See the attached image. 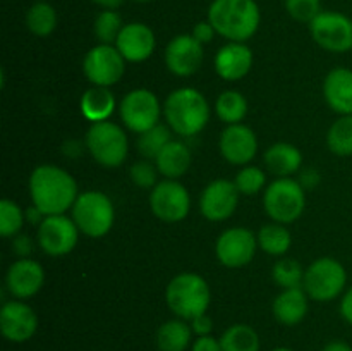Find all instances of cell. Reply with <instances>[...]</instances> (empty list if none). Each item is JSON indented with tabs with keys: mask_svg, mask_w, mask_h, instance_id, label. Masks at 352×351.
I'll return each instance as SVG.
<instances>
[{
	"mask_svg": "<svg viewBox=\"0 0 352 351\" xmlns=\"http://www.w3.org/2000/svg\"><path fill=\"white\" fill-rule=\"evenodd\" d=\"M134 2H140V3H148V2H153V0H134Z\"/></svg>",
	"mask_w": 352,
	"mask_h": 351,
	"instance_id": "obj_49",
	"label": "cell"
},
{
	"mask_svg": "<svg viewBox=\"0 0 352 351\" xmlns=\"http://www.w3.org/2000/svg\"><path fill=\"white\" fill-rule=\"evenodd\" d=\"M38 329V317L28 303L21 299L3 303L0 308V330L12 343H26Z\"/></svg>",
	"mask_w": 352,
	"mask_h": 351,
	"instance_id": "obj_17",
	"label": "cell"
},
{
	"mask_svg": "<svg viewBox=\"0 0 352 351\" xmlns=\"http://www.w3.org/2000/svg\"><path fill=\"white\" fill-rule=\"evenodd\" d=\"M318 181H320V174L316 171H313V169H306L305 172H302V176H301V186L302 188H313V186L315 184H318Z\"/></svg>",
	"mask_w": 352,
	"mask_h": 351,
	"instance_id": "obj_45",
	"label": "cell"
},
{
	"mask_svg": "<svg viewBox=\"0 0 352 351\" xmlns=\"http://www.w3.org/2000/svg\"><path fill=\"white\" fill-rule=\"evenodd\" d=\"M302 155L298 147L291 143H275L265 151V165L272 174L289 178L301 169Z\"/></svg>",
	"mask_w": 352,
	"mask_h": 351,
	"instance_id": "obj_25",
	"label": "cell"
},
{
	"mask_svg": "<svg viewBox=\"0 0 352 351\" xmlns=\"http://www.w3.org/2000/svg\"><path fill=\"white\" fill-rule=\"evenodd\" d=\"M340 315L349 326H352V286L344 292L342 299H340Z\"/></svg>",
	"mask_w": 352,
	"mask_h": 351,
	"instance_id": "obj_44",
	"label": "cell"
},
{
	"mask_svg": "<svg viewBox=\"0 0 352 351\" xmlns=\"http://www.w3.org/2000/svg\"><path fill=\"white\" fill-rule=\"evenodd\" d=\"M192 162L191 150L182 141L172 140L165 145L164 150L155 158L158 172L165 176V179H179L189 171Z\"/></svg>",
	"mask_w": 352,
	"mask_h": 351,
	"instance_id": "obj_24",
	"label": "cell"
},
{
	"mask_svg": "<svg viewBox=\"0 0 352 351\" xmlns=\"http://www.w3.org/2000/svg\"><path fill=\"white\" fill-rule=\"evenodd\" d=\"M217 74L226 81H239L253 67V52L246 43L229 41L223 45L213 58Z\"/></svg>",
	"mask_w": 352,
	"mask_h": 351,
	"instance_id": "obj_21",
	"label": "cell"
},
{
	"mask_svg": "<svg viewBox=\"0 0 352 351\" xmlns=\"http://www.w3.org/2000/svg\"><path fill=\"white\" fill-rule=\"evenodd\" d=\"M38 244L50 257L71 253L79 240V229L72 217L65 213L47 215L38 224Z\"/></svg>",
	"mask_w": 352,
	"mask_h": 351,
	"instance_id": "obj_13",
	"label": "cell"
},
{
	"mask_svg": "<svg viewBox=\"0 0 352 351\" xmlns=\"http://www.w3.org/2000/svg\"><path fill=\"white\" fill-rule=\"evenodd\" d=\"M26 26L34 36H48L57 28V10L45 0H38L28 9Z\"/></svg>",
	"mask_w": 352,
	"mask_h": 351,
	"instance_id": "obj_30",
	"label": "cell"
},
{
	"mask_svg": "<svg viewBox=\"0 0 352 351\" xmlns=\"http://www.w3.org/2000/svg\"><path fill=\"white\" fill-rule=\"evenodd\" d=\"M117 50L126 62H143L151 57L157 47V38L153 30L144 23L124 24L119 38L116 41Z\"/></svg>",
	"mask_w": 352,
	"mask_h": 351,
	"instance_id": "obj_20",
	"label": "cell"
},
{
	"mask_svg": "<svg viewBox=\"0 0 352 351\" xmlns=\"http://www.w3.org/2000/svg\"><path fill=\"white\" fill-rule=\"evenodd\" d=\"M191 34L199 41V43L205 45V43H210V41L215 38L217 30L213 28V24L206 19V21H199V23H196L195 28H192Z\"/></svg>",
	"mask_w": 352,
	"mask_h": 351,
	"instance_id": "obj_40",
	"label": "cell"
},
{
	"mask_svg": "<svg viewBox=\"0 0 352 351\" xmlns=\"http://www.w3.org/2000/svg\"><path fill=\"white\" fill-rule=\"evenodd\" d=\"M30 195L33 205L47 217L72 209L79 193L74 178L65 169L45 164L31 172Z\"/></svg>",
	"mask_w": 352,
	"mask_h": 351,
	"instance_id": "obj_1",
	"label": "cell"
},
{
	"mask_svg": "<svg viewBox=\"0 0 352 351\" xmlns=\"http://www.w3.org/2000/svg\"><path fill=\"white\" fill-rule=\"evenodd\" d=\"M236 186L239 189L241 195L253 196L263 189L265 182H267V176L261 171L260 167H254V165H244L236 176Z\"/></svg>",
	"mask_w": 352,
	"mask_h": 351,
	"instance_id": "obj_37",
	"label": "cell"
},
{
	"mask_svg": "<svg viewBox=\"0 0 352 351\" xmlns=\"http://www.w3.org/2000/svg\"><path fill=\"white\" fill-rule=\"evenodd\" d=\"M272 277H274L275 284L280 286L282 289L302 288L305 268L294 258H280L275 262L274 268H272Z\"/></svg>",
	"mask_w": 352,
	"mask_h": 351,
	"instance_id": "obj_33",
	"label": "cell"
},
{
	"mask_svg": "<svg viewBox=\"0 0 352 351\" xmlns=\"http://www.w3.org/2000/svg\"><path fill=\"white\" fill-rule=\"evenodd\" d=\"M284 7L292 19L309 24L322 12V0H284Z\"/></svg>",
	"mask_w": 352,
	"mask_h": 351,
	"instance_id": "obj_38",
	"label": "cell"
},
{
	"mask_svg": "<svg viewBox=\"0 0 352 351\" xmlns=\"http://www.w3.org/2000/svg\"><path fill=\"white\" fill-rule=\"evenodd\" d=\"M327 147L339 157L352 155V116H340L327 133Z\"/></svg>",
	"mask_w": 352,
	"mask_h": 351,
	"instance_id": "obj_32",
	"label": "cell"
},
{
	"mask_svg": "<svg viewBox=\"0 0 352 351\" xmlns=\"http://www.w3.org/2000/svg\"><path fill=\"white\" fill-rule=\"evenodd\" d=\"M86 148L103 167H119L126 160L129 141L122 127L110 120L93 123L86 133Z\"/></svg>",
	"mask_w": 352,
	"mask_h": 351,
	"instance_id": "obj_7",
	"label": "cell"
},
{
	"mask_svg": "<svg viewBox=\"0 0 352 351\" xmlns=\"http://www.w3.org/2000/svg\"><path fill=\"white\" fill-rule=\"evenodd\" d=\"M82 72L93 86L110 88L122 79L126 72V58L120 55L116 45L98 43L85 55Z\"/></svg>",
	"mask_w": 352,
	"mask_h": 351,
	"instance_id": "obj_10",
	"label": "cell"
},
{
	"mask_svg": "<svg viewBox=\"0 0 352 351\" xmlns=\"http://www.w3.org/2000/svg\"><path fill=\"white\" fill-rule=\"evenodd\" d=\"M265 212L274 222L292 224L302 215L306 193L301 182L291 178H277L268 184L263 195Z\"/></svg>",
	"mask_w": 352,
	"mask_h": 351,
	"instance_id": "obj_6",
	"label": "cell"
},
{
	"mask_svg": "<svg viewBox=\"0 0 352 351\" xmlns=\"http://www.w3.org/2000/svg\"><path fill=\"white\" fill-rule=\"evenodd\" d=\"M116 110V98L105 86H93L81 96V112L89 123L109 120Z\"/></svg>",
	"mask_w": 352,
	"mask_h": 351,
	"instance_id": "obj_26",
	"label": "cell"
},
{
	"mask_svg": "<svg viewBox=\"0 0 352 351\" xmlns=\"http://www.w3.org/2000/svg\"><path fill=\"white\" fill-rule=\"evenodd\" d=\"M309 26L315 43L323 50L333 54H346L352 50V19L337 10H322Z\"/></svg>",
	"mask_w": 352,
	"mask_h": 351,
	"instance_id": "obj_9",
	"label": "cell"
},
{
	"mask_svg": "<svg viewBox=\"0 0 352 351\" xmlns=\"http://www.w3.org/2000/svg\"><path fill=\"white\" fill-rule=\"evenodd\" d=\"M150 209L162 222H181L191 210V196L177 179H165L151 188Z\"/></svg>",
	"mask_w": 352,
	"mask_h": 351,
	"instance_id": "obj_12",
	"label": "cell"
},
{
	"mask_svg": "<svg viewBox=\"0 0 352 351\" xmlns=\"http://www.w3.org/2000/svg\"><path fill=\"white\" fill-rule=\"evenodd\" d=\"M322 351H352V348L346 341H332V343L327 344Z\"/></svg>",
	"mask_w": 352,
	"mask_h": 351,
	"instance_id": "obj_47",
	"label": "cell"
},
{
	"mask_svg": "<svg viewBox=\"0 0 352 351\" xmlns=\"http://www.w3.org/2000/svg\"><path fill=\"white\" fill-rule=\"evenodd\" d=\"M222 351H260V336L248 323H234L220 337Z\"/></svg>",
	"mask_w": 352,
	"mask_h": 351,
	"instance_id": "obj_29",
	"label": "cell"
},
{
	"mask_svg": "<svg viewBox=\"0 0 352 351\" xmlns=\"http://www.w3.org/2000/svg\"><path fill=\"white\" fill-rule=\"evenodd\" d=\"M95 6L102 7L103 10H117L119 7H122V3L126 2V0H91Z\"/></svg>",
	"mask_w": 352,
	"mask_h": 351,
	"instance_id": "obj_46",
	"label": "cell"
},
{
	"mask_svg": "<svg viewBox=\"0 0 352 351\" xmlns=\"http://www.w3.org/2000/svg\"><path fill=\"white\" fill-rule=\"evenodd\" d=\"M119 114L127 129L141 134L157 126L160 120L162 105L151 89L136 88L124 96L119 105Z\"/></svg>",
	"mask_w": 352,
	"mask_h": 351,
	"instance_id": "obj_11",
	"label": "cell"
},
{
	"mask_svg": "<svg viewBox=\"0 0 352 351\" xmlns=\"http://www.w3.org/2000/svg\"><path fill=\"white\" fill-rule=\"evenodd\" d=\"M12 251L19 258H28V255L33 251V241L31 237L24 236V234H17L12 237Z\"/></svg>",
	"mask_w": 352,
	"mask_h": 351,
	"instance_id": "obj_41",
	"label": "cell"
},
{
	"mask_svg": "<svg viewBox=\"0 0 352 351\" xmlns=\"http://www.w3.org/2000/svg\"><path fill=\"white\" fill-rule=\"evenodd\" d=\"M308 298L309 296L302 288L282 289V292L274 299V305H272V312H274L277 322L289 327L302 322L308 313Z\"/></svg>",
	"mask_w": 352,
	"mask_h": 351,
	"instance_id": "obj_23",
	"label": "cell"
},
{
	"mask_svg": "<svg viewBox=\"0 0 352 351\" xmlns=\"http://www.w3.org/2000/svg\"><path fill=\"white\" fill-rule=\"evenodd\" d=\"M71 212L79 233L88 237H103L110 233L116 220L112 200L105 193L93 189L78 196Z\"/></svg>",
	"mask_w": 352,
	"mask_h": 351,
	"instance_id": "obj_5",
	"label": "cell"
},
{
	"mask_svg": "<svg viewBox=\"0 0 352 351\" xmlns=\"http://www.w3.org/2000/svg\"><path fill=\"white\" fill-rule=\"evenodd\" d=\"M208 21L217 34L229 41H244L254 36L261 23L256 0H213L208 7Z\"/></svg>",
	"mask_w": 352,
	"mask_h": 351,
	"instance_id": "obj_2",
	"label": "cell"
},
{
	"mask_svg": "<svg viewBox=\"0 0 352 351\" xmlns=\"http://www.w3.org/2000/svg\"><path fill=\"white\" fill-rule=\"evenodd\" d=\"M347 284V272L339 260L332 257L316 258L305 270L302 289L311 299L320 303L339 298Z\"/></svg>",
	"mask_w": 352,
	"mask_h": 351,
	"instance_id": "obj_8",
	"label": "cell"
},
{
	"mask_svg": "<svg viewBox=\"0 0 352 351\" xmlns=\"http://www.w3.org/2000/svg\"><path fill=\"white\" fill-rule=\"evenodd\" d=\"M191 323L182 319L164 322L157 330V346L160 351H186L191 344Z\"/></svg>",
	"mask_w": 352,
	"mask_h": 351,
	"instance_id": "obj_27",
	"label": "cell"
},
{
	"mask_svg": "<svg viewBox=\"0 0 352 351\" xmlns=\"http://www.w3.org/2000/svg\"><path fill=\"white\" fill-rule=\"evenodd\" d=\"M192 351H222V344L212 334H208V336H198V339L192 343Z\"/></svg>",
	"mask_w": 352,
	"mask_h": 351,
	"instance_id": "obj_42",
	"label": "cell"
},
{
	"mask_svg": "<svg viewBox=\"0 0 352 351\" xmlns=\"http://www.w3.org/2000/svg\"><path fill=\"white\" fill-rule=\"evenodd\" d=\"M323 96L333 112L352 116V71L347 67L332 69L323 81Z\"/></svg>",
	"mask_w": 352,
	"mask_h": 351,
	"instance_id": "obj_22",
	"label": "cell"
},
{
	"mask_svg": "<svg viewBox=\"0 0 352 351\" xmlns=\"http://www.w3.org/2000/svg\"><path fill=\"white\" fill-rule=\"evenodd\" d=\"M272 351H292V350H289V348H275V350Z\"/></svg>",
	"mask_w": 352,
	"mask_h": 351,
	"instance_id": "obj_48",
	"label": "cell"
},
{
	"mask_svg": "<svg viewBox=\"0 0 352 351\" xmlns=\"http://www.w3.org/2000/svg\"><path fill=\"white\" fill-rule=\"evenodd\" d=\"M24 212L12 200L3 198L0 202V234L3 237H14L21 233L24 226Z\"/></svg>",
	"mask_w": 352,
	"mask_h": 351,
	"instance_id": "obj_36",
	"label": "cell"
},
{
	"mask_svg": "<svg viewBox=\"0 0 352 351\" xmlns=\"http://www.w3.org/2000/svg\"><path fill=\"white\" fill-rule=\"evenodd\" d=\"M258 240L246 227L226 229L215 243V255L222 265L229 268H239L254 258Z\"/></svg>",
	"mask_w": 352,
	"mask_h": 351,
	"instance_id": "obj_14",
	"label": "cell"
},
{
	"mask_svg": "<svg viewBox=\"0 0 352 351\" xmlns=\"http://www.w3.org/2000/svg\"><path fill=\"white\" fill-rule=\"evenodd\" d=\"M191 329L196 336H208L213 330V322L206 313L198 315L196 319L191 320Z\"/></svg>",
	"mask_w": 352,
	"mask_h": 351,
	"instance_id": "obj_43",
	"label": "cell"
},
{
	"mask_svg": "<svg viewBox=\"0 0 352 351\" xmlns=\"http://www.w3.org/2000/svg\"><path fill=\"white\" fill-rule=\"evenodd\" d=\"M165 120L174 133L195 136L210 120V105L196 88H177L167 96L164 105Z\"/></svg>",
	"mask_w": 352,
	"mask_h": 351,
	"instance_id": "obj_3",
	"label": "cell"
},
{
	"mask_svg": "<svg viewBox=\"0 0 352 351\" xmlns=\"http://www.w3.org/2000/svg\"><path fill=\"white\" fill-rule=\"evenodd\" d=\"M212 299L210 286L201 275L195 272L177 274L165 289V301L168 308L182 320L196 319L206 313Z\"/></svg>",
	"mask_w": 352,
	"mask_h": 351,
	"instance_id": "obj_4",
	"label": "cell"
},
{
	"mask_svg": "<svg viewBox=\"0 0 352 351\" xmlns=\"http://www.w3.org/2000/svg\"><path fill=\"white\" fill-rule=\"evenodd\" d=\"M219 148L222 157L232 165H248L258 151L256 134L251 127L230 124L220 134Z\"/></svg>",
	"mask_w": 352,
	"mask_h": 351,
	"instance_id": "obj_18",
	"label": "cell"
},
{
	"mask_svg": "<svg viewBox=\"0 0 352 351\" xmlns=\"http://www.w3.org/2000/svg\"><path fill=\"white\" fill-rule=\"evenodd\" d=\"M124 23L117 10H102L93 23V33L100 43L116 45Z\"/></svg>",
	"mask_w": 352,
	"mask_h": 351,
	"instance_id": "obj_35",
	"label": "cell"
},
{
	"mask_svg": "<svg viewBox=\"0 0 352 351\" xmlns=\"http://www.w3.org/2000/svg\"><path fill=\"white\" fill-rule=\"evenodd\" d=\"M45 282V270L40 262L33 258H19L7 268L6 286L17 299H26L36 295Z\"/></svg>",
	"mask_w": 352,
	"mask_h": 351,
	"instance_id": "obj_19",
	"label": "cell"
},
{
	"mask_svg": "<svg viewBox=\"0 0 352 351\" xmlns=\"http://www.w3.org/2000/svg\"><path fill=\"white\" fill-rule=\"evenodd\" d=\"M158 169L157 165L151 164L150 160H140L136 162V164L131 165V171H129V176H131V181L134 182L136 186H140V188H155L157 186V178H158Z\"/></svg>",
	"mask_w": 352,
	"mask_h": 351,
	"instance_id": "obj_39",
	"label": "cell"
},
{
	"mask_svg": "<svg viewBox=\"0 0 352 351\" xmlns=\"http://www.w3.org/2000/svg\"><path fill=\"white\" fill-rule=\"evenodd\" d=\"M203 45L192 34H177L165 48V64L168 71L181 78L192 76L203 64Z\"/></svg>",
	"mask_w": 352,
	"mask_h": 351,
	"instance_id": "obj_16",
	"label": "cell"
},
{
	"mask_svg": "<svg viewBox=\"0 0 352 351\" xmlns=\"http://www.w3.org/2000/svg\"><path fill=\"white\" fill-rule=\"evenodd\" d=\"M239 189L236 182L229 179H215L203 189L199 196V210L206 220L222 222L227 220L237 209Z\"/></svg>",
	"mask_w": 352,
	"mask_h": 351,
	"instance_id": "obj_15",
	"label": "cell"
},
{
	"mask_svg": "<svg viewBox=\"0 0 352 351\" xmlns=\"http://www.w3.org/2000/svg\"><path fill=\"white\" fill-rule=\"evenodd\" d=\"M168 141H172L170 127L157 124L155 127L140 134V138H138V148H140V153L146 160H155Z\"/></svg>",
	"mask_w": 352,
	"mask_h": 351,
	"instance_id": "obj_34",
	"label": "cell"
},
{
	"mask_svg": "<svg viewBox=\"0 0 352 351\" xmlns=\"http://www.w3.org/2000/svg\"><path fill=\"white\" fill-rule=\"evenodd\" d=\"M258 246L268 255H274V257H282L289 251L292 243V236L287 229H285L284 224H267V226L261 227L256 234Z\"/></svg>",
	"mask_w": 352,
	"mask_h": 351,
	"instance_id": "obj_28",
	"label": "cell"
},
{
	"mask_svg": "<svg viewBox=\"0 0 352 351\" xmlns=\"http://www.w3.org/2000/svg\"><path fill=\"white\" fill-rule=\"evenodd\" d=\"M215 112L220 120L230 126V124H241V120L248 114V100L243 93L236 89H227L220 93L215 102Z\"/></svg>",
	"mask_w": 352,
	"mask_h": 351,
	"instance_id": "obj_31",
	"label": "cell"
}]
</instances>
